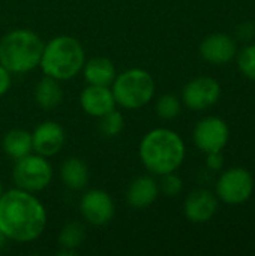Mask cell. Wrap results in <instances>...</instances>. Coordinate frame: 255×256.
Segmentation results:
<instances>
[{
  "label": "cell",
  "instance_id": "obj_1",
  "mask_svg": "<svg viewBox=\"0 0 255 256\" xmlns=\"http://www.w3.org/2000/svg\"><path fill=\"white\" fill-rule=\"evenodd\" d=\"M47 210L30 192L11 189L0 196V232L11 242L30 243L42 236Z\"/></svg>",
  "mask_w": 255,
  "mask_h": 256
},
{
  "label": "cell",
  "instance_id": "obj_2",
  "mask_svg": "<svg viewBox=\"0 0 255 256\" xmlns=\"http://www.w3.org/2000/svg\"><path fill=\"white\" fill-rule=\"evenodd\" d=\"M185 153L186 148L182 136L167 128H156L147 132L138 147L141 164L155 176L177 171L185 160Z\"/></svg>",
  "mask_w": 255,
  "mask_h": 256
},
{
  "label": "cell",
  "instance_id": "obj_3",
  "mask_svg": "<svg viewBox=\"0 0 255 256\" xmlns=\"http://www.w3.org/2000/svg\"><path fill=\"white\" fill-rule=\"evenodd\" d=\"M86 63V52L81 42L72 36L60 34L44 44L39 68L44 75L60 82L75 78Z\"/></svg>",
  "mask_w": 255,
  "mask_h": 256
},
{
  "label": "cell",
  "instance_id": "obj_4",
  "mask_svg": "<svg viewBox=\"0 0 255 256\" xmlns=\"http://www.w3.org/2000/svg\"><path fill=\"white\" fill-rule=\"evenodd\" d=\"M44 42L29 28H14L0 39V64L11 74H27L39 66Z\"/></svg>",
  "mask_w": 255,
  "mask_h": 256
},
{
  "label": "cell",
  "instance_id": "obj_5",
  "mask_svg": "<svg viewBox=\"0 0 255 256\" xmlns=\"http://www.w3.org/2000/svg\"><path fill=\"white\" fill-rule=\"evenodd\" d=\"M116 105L125 110H140L155 96V80L146 69L132 68L117 74L110 86Z\"/></svg>",
  "mask_w": 255,
  "mask_h": 256
},
{
  "label": "cell",
  "instance_id": "obj_6",
  "mask_svg": "<svg viewBox=\"0 0 255 256\" xmlns=\"http://www.w3.org/2000/svg\"><path fill=\"white\" fill-rule=\"evenodd\" d=\"M15 188L36 194L50 186L53 180V166L48 158L38 153H29L15 160L12 168Z\"/></svg>",
  "mask_w": 255,
  "mask_h": 256
},
{
  "label": "cell",
  "instance_id": "obj_7",
  "mask_svg": "<svg viewBox=\"0 0 255 256\" xmlns=\"http://www.w3.org/2000/svg\"><path fill=\"white\" fill-rule=\"evenodd\" d=\"M252 190L254 180L245 168L227 170L216 183V194L227 204H242L248 201Z\"/></svg>",
  "mask_w": 255,
  "mask_h": 256
},
{
  "label": "cell",
  "instance_id": "obj_8",
  "mask_svg": "<svg viewBox=\"0 0 255 256\" xmlns=\"http://www.w3.org/2000/svg\"><path fill=\"white\" fill-rule=\"evenodd\" d=\"M80 213L89 225L104 226L113 220L116 206L108 192L90 189L80 200Z\"/></svg>",
  "mask_w": 255,
  "mask_h": 256
},
{
  "label": "cell",
  "instance_id": "obj_9",
  "mask_svg": "<svg viewBox=\"0 0 255 256\" xmlns=\"http://www.w3.org/2000/svg\"><path fill=\"white\" fill-rule=\"evenodd\" d=\"M194 142L203 153L222 152L228 142L230 130L227 123L219 117H206L194 128Z\"/></svg>",
  "mask_w": 255,
  "mask_h": 256
},
{
  "label": "cell",
  "instance_id": "obj_10",
  "mask_svg": "<svg viewBox=\"0 0 255 256\" xmlns=\"http://www.w3.org/2000/svg\"><path fill=\"white\" fill-rule=\"evenodd\" d=\"M221 87L216 80L210 76H197L191 80L182 92L183 104L194 111H203L218 102Z\"/></svg>",
  "mask_w": 255,
  "mask_h": 256
},
{
  "label": "cell",
  "instance_id": "obj_11",
  "mask_svg": "<svg viewBox=\"0 0 255 256\" xmlns=\"http://www.w3.org/2000/svg\"><path fill=\"white\" fill-rule=\"evenodd\" d=\"M65 140H66L65 129L57 122L53 120L42 122L32 132L33 152L45 158H51L57 154L65 146Z\"/></svg>",
  "mask_w": 255,
  "mask_h": 256
},
{
  "label": "cell",
  "instance_id": "obj_12",
  "mask_svg": "<svg viewBox=\"0 0 255 256\" xmlns=\"http://www.w3.org/2000/svg\"><path fill=\"white\" fill-rule=\"evenodd\" d=\"M80 106L90 117H102L104 114L116 110V100L111 87L89 84L80 93Z\"/></svg>",
  "mask_w": 255,
  "mask_h": 256
},
{
  "label": "cell",
  "instance_id": "obj_13",
  "mask_svg": "<svg viewBox=\"0 0 255 256\" xmlns=\"http://www.w3.org/2000/svg\"><path fill=\"white\" fill-rule=\"evenodd\" d=\"M200 54L209 63L224 64L236 56V42L225 33H213L203 39Z\"/></svg>",
  "mask_w": 255,
  "mask_h": 256
},
{
  "label": "cell",
  "instance_id": "obj_14",
  "mask_svg": "<svg viewBox=\"0 0 255 256\" xmlns=\"http://www.w3.org/2000/svg\"><path fill=\"white\" fill-rule=\"evenodd\" d=\"M216 208H218L216 196L206 189H198L192 192L186 198L183 206L185 216L192 224H204L210 220L216 213Z\"/></svg>",
  "mask_w": 255,
  "mask_h": 256
},
{
  "label": "cell",
  "instance_id": "obj_15",
  "mask_svg": "<svg viewBox=\"0 0 255 256\" xmlns=\"http://www.w3.org/2000/svg\"><path fill=\"white\" fill-rule=\"evenodd\" d=\"M159 195V184L152 176L134 178L126 189V201L132 208L143 210L150 207Z\"/></svg>",
  "mask_w": 255,
  "mask_h": 256
},
{
  "label": "cell",
  "instance_id": "obj_16",
  "mask_svg": "<svg viewBox=\"0 0 255 256\" xmlns=\"http://www.w3.org/2000/svg\"><path fill=\"white\" fill-rule=\"evenodd\" d=\"M83 76L87 84L110 87L117 75L114 63L107 57H93L83 66Z\"/></svg>",
  "mask_w": 255,
  "mask_h": 256
},
{
  "label": "cell",
  "instance_id": "obj_17",
  "mask_svg": "<svg viewBox=\"0 0 255 256\" xmlns=\"http://www.w3.org/2000/svg\"><path fill=\"white\" fill-rule=\"evenodd\" d=\"M60 178L71 190H83L89 183V168L78 158H68L60 166Z\"/></svg>",
  "mask_w": 255,
  "mask_h": 256
},
{
  "label": "cell",
  "instance_id": "obj_18",
  "mask_svg": "<svg viewBox=\"0 0 255 256\" xmlns=\"http://www.w3.org/2000/svg\"><path fill=\"white\" fill-rule=\"evenodd\" d=\"M63 100V90L59 80L44 76L35 87V102L42 110H54Z\"/></svg>",
  "mask_w": 255,
  "mask_h": 256
},
{
  "label": "cell",
  "instance_id": "obj_19",
  "mask_svg": "<svg viewBox=\"0 0 255 256\" xmlns=\"http://www.w3.org/2000/svg\"><path fill=\"white\" fill-rule=\"evenodd\" d=\"M3 152L14 160L33 152L32 134L24 129H12L2 140Z\"/></svg>",
  "mask_w": 255,
  "mask_h": 256
},
{
  "label": "cell",
  "instance_id": "obj_20",
  "mask_svg": "<svg viewBox=\"0 0 255 256\" xmlns=\"http://www.w3.org/2000/svg\"><path fill=\"white\" fill-rule=\"evenodd\" d=\"M86 240V230L80 222H68L59 232V246L65 250L75 252Z\"/></svg>",
  "mask_w": 255,
  "mask_h": 256
},
{
  "label": "cell",
  "instance_id": "obj_21",
  "mask_svg": "<svg viewBox=\"0 0 255 256\" xmlns=\"http://www.w3.org/2000/svg\"><path fill=\"white\" fill-rule=\"evenodd\" d=\"M123 126H125V118L122 112L117 110H113L104 114L102 117H99V130L104 136L108 138L117 136L123 130Z\"/></svg>",
  "mask_w": 255,
  "mask_h": 256
},
{
  "label": "cell",
  "instance_id": "obj_22",
  "mask_svg": "<svg viewBox=\"0 0 255 256\" xmlns=\"http://www.w3.org/2000/svg\"><path fill=\"white\" fill-rule=\"evenodd\" d=\"M156 114L164 120H173L176 118L182 111L180 99L176 94H162L155 105Z\"/></svg>",
  "mask_w": 255,
  "mask_h": 256
},
{
  "label": "cell",
  "instance_id": "obj_23",
  "mask_svg": "<svg viewBox=\"0 0 255 256\" xmlns=\"http://www.w3.org/2000/svg\"><path fill=\"white\" fill-rule=\"evenodd\" d=\"M183 189V182L182 178L174 172H168L161 176V182H159V192H162L165 196L168 198H174L177 196Z\"/></svg>",
  "mask_w": 255,
  "mask_h": 256
},
{
  "label": "cell",
  "instance_id": "obj_24",
  "mask_svg": "<svg viewBox=\"0 0 255 256\" xmlns=\"http://www.w3.org/2000/svg\"><path fill=\"white\" fill-rule=\"evenodd\" d=\"M239 69L245 76L255 81V44L248 45L240 54H239Z\"/></svg>",
  "mask_w": 255,
  "mask_h": 256
},
{
  "label": "cell",
  "instance_id": "obj_25",
  "mask_svg": "<svg viewBox=\"0 0 255 256\" xmlns=\"http://www.w3.org/2000/svg\"><path fill=\"white\" fill-rule=\"evenodd\" d=\"M206 165H207V168L210 171H221L222 170V165H224V158H222L221 152L207 153Z\"/></svg>",
  "mask_w": 255,
  "mask_h": 256
},
{
  "label": "cell",
  "instance_id": "obj_26",
  "mask_svg": "<svg viewBox=\"0 0 255 256\" xmlns=\"http://www.w3.org/2000/svg\"><path fill=\"white\" fill-rule=\"evenodd\" d=\"M11 75L12 74L5 66L0 64V98L5 96L11 88V84H12V76Z\"/></svg>",
  "mask_w": 255,
  "mask_h": 256
},
{
  "label": "cell",
  "instance_id": "obj_27",
  "mask_svg": "<svg viewBox=\"0 0 255 256\" xmlns=\"http://www.w3.org/2000/svg\"><path fill=\"white\" fill-rule=\"evenodd\" d=\"M255 34V27L252 22H243L237 27V36L242 40H251Z\"/></svg>",
  "mask_w": 255,
  "mask_h": 256
},
{
  "label": "cell",
  "instance_id": "obj_28",
  "mask_svg": "<svg viewBox=\"0 0 255 256\" xmlns=\"http://www.w3.org/2000/svg\"><path fill=\"white\" fill-rule=\"evenodd\" d=\"M6 242H8V238H6V237H5V236H3V234L0 232V250H2L3 248H5Z\"/></svg>",
  "mask_w": 255,
  "mask_h": 256
},
{
  "label": "cell",
  "instance_id": "obj_29",
  "mask_svg": "<svg viewBox=\"0 0 255 256\" xmlns=\"http://www.w3.org/2000/svg\"><path fill=\"white\" fill-rule=\"evenodd\" d=\"M3 195V184H2V180H0V196Z\"/></svg>",
  "mask_w": 255,
  "mask_h": 256
}]
</instances>
